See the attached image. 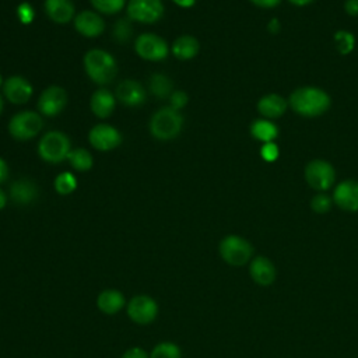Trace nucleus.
Returning <instances> with one entry per match:
<instances>
[{"instance_id": "f257e3e1", "label": "nucleus", "mask_w": 358, "mask_h": 358, "mask_svg": "<svg viewBox=\"0 0 358 358\" xmlns=\"http://www.w3.org/2000/svg\"><path fill=\"white\" fill-rule=\"evenodd\" d=\"M84 71L99 87L112 83L117 74V63L112 53L101 48H92L83 57Z\"/></svg>"}, {"instance_id": "f03ea898", "label": "nucleus", "mask_w": 358, "mask_h": 358, "mask_svg": "<svg viewBox=\"0 0 358 358\" xmlns=\"http://www.w3.org/2000/svg\"><path fill=\"white\" fill-rule=\"evenodd\" d=\"M289 105L296 113L306 117H313L329 109L330 98L320 88L302 87L291 94Z\"/></svg>"}, {"instance_id": "7ed1b4c3", "label": "nucleus", "mask_w": 358, "mask_h": 358, "mask_svg": "<svg viewBox=\"0 0 358 358\" xmlns=\"http://www.w3.org/2000/svg\"><path fill=\"white\" fill-rule=\"evenodd\" d=\"M183 122L185 119L182 112L168 105L159 108L152 113L148 123V129L155 140L171 141L180 134Z\"/></svg>"}, {"instance_id": "20e7f679", "label": "nucleus", "mask_w": 358, "mask_h": 358, "mask_svg": "<svg viewBox=\"0 0 358 358\" xmlns=\"http://www.w3.org/2000/svg\"><path fill=\"white\" fill-rule=\"evenodd\" d=\"M36 150L42 161L56 165L67 159L71 151V141L66 133L49 130L39 138Z\"/></svg>"}, {"instance_id": "39448f33", "label": "nucleus", "mask_w": 358, "mask_h": 358, "mask_svg": "<svg viewBox=\"0 0 358 358\" xmlns=\"http://www.w3.org/2000/svg\"><path fill=\"white\" fill-rule=\"evenodd\" d=\"M43 127V117L36 110H20L8 120V133L17 141L35 138Z\"/></svg>"}, {"instance_id": "423d86ee", "label": "nucleus", "mask_w": 358, "mask_h": 358, "mask_svg": "<svg viewBox=\"0 0 358 358\" xmlns=\"http://www.w3.org/2000/svg\"><path fill=\"white\" fill-rule=\"evenodd\" d=\"M134 52L143 60L162 62L168 57L171 48L162 36L154 32H143L134 41Z\"/></svg>"}, {"instance_id": "0eeeda50", "label": "nucleus", "mask_w": 358, "mask_h": 358, "mask_svg": "<svg viewBox=\"0 0 358 358\" xmlns=\"http://www.w3.org/2000/svg\"><path fill=\"white\" fill-rule=\"evenodd\" d=\"M162 0H129L126 14L130 21L140 24H154L164 17Z\"/></svg>"}, {"instance_id": "6e6552de", "label": "nucleus", "mask_w": 358, "mask_h": 358, "mask_svg": "<svg viewBox=\"0 0 358 358\" xmlns=\"http://www.w3.org/2000/svg\"><path fill=\"white\" fill-rule=\"evenodd\" d=\"M220 255L231 266H242L245 264L253 253L252 245L238 236V235H228L220 242Z\"/></svg>"}, {"instance_id": "1a4fd4ad", "label": "nucleus", "mask_w": 358, "mask_h": 358, "mask_svg": "<svg viewBox=\"0 0 358 358\" xmlns=\"http://www.w3.org/2000/svg\"><path fill=\"white\" fill-rule=\"evenodd\" d=\"M88 141L94 150L108 152L120 145L122 133L109 123H96L88 131Z\"/></svg>"}, {"instance_id": "9d476101", "label": "nucleus", "mask_w": 358, "mask_h": 358, "mask_svg": "<svg viewBox=\"0 0 358 358\" xmlns=\"http://www.w3.org/2000/svg\"><path fill=\"white\" fill-rule=\"evenodd\" d=\"M38 112L46 117L60 115L67 105V92L60 85L46 87L38 98Z\"/></svg>"}, {"instance_id": "9b49d317", "label": "nucleus", "mask_w": 358, "mask_h": 358, "mask_svg": "<svg viewBox=\"0 0 358 358\" xmlns=\"http://www.w3.org/2000/svg\"><path fill=\"white\" fill-rule=\"evenodd\" d=\"M305 178L310 187L316 190H327L334 183L336 172L329 162L315 159L306 165Z\"/></svg>"}, {"instance_id": "f8f14e48", "label": "nucleus", "mask_w": 358, "mask_h": 358, "mask_svg": "<svg viewBox=\"0 0 358 358\" xmlns=\"http://www.w3.org/2000/svg\"><path fill=\"white\" fill-rule=\"evenodd\" d=\"M1 94L4 99L14 105H24L27 103L34 95V87L22 76H10L4 80Z\"/></svg>"}, {"instance_id": "ddd939ff", "label": "nucleus", "mask_w": 358, "mask_h": 358, "mask_svg": "<svg viewBox=\"0 0 358 358\" xmlns=\"http://www.w3.org/2000/svg\"><path fill=\"white\" fill-rule=\"evenodd\" d=\"M158 315L157 302L147 295H137L127 305V316L137 324H148Z\"/></svg>"}, {"instance_id": "4468645a", "label": "nucleus", "mask_w": 358, "mask_h": 358, "mask_svg": "<svg viewBox=\"0 0 358 358\" xmlns=\"http://www.w3.org/2000/svg\"><path fill=\"white\" fill-rule=\"evenodd\" d=\"M115 96L124 106L138 108L144 105L147 99V91L137 80L126 78L116 85Z\"/></svg>"}, {"instance_id": "2eb2a0df", "label": "nucleus", "mask_w": 358, "mask_h": 358, "mask_svg": "<svg viewBox=\"0 0 358 358\" xmlns=\"http://www.w3.org/2000/svg\"><path fill=\"white\" fill-rule=\"evenodd\" d=\"M73 24L74 29L85 38H96L105 31L103 17L92 10H84L76 14Z\"/></svg>"}, {"instance_id": "dca6fc26", "label": "nucleus", "mask_w": 358, "mask_h": 358, "mask_svg": "<svg viewBox=\"0 0 358 358\" xmlns=\"http://www.w3.org/2000/svg\"><path fill=\"white\" fill-rule=\"evenodd\" d=\"M116 101L117 99L115 96V92H112L105 87H99L91 95V99H90L91 112L98 119H106L113 113L116 108Z\"/></svg>"}, {"instance_id": "f3484780", "label": "nucleus", "mask_w": 358, "mask_h": 358, "mask_svg": "<svg viewBox=\"0 0 358 358\" xmlns=\"http://www.w3.org/2000/svg\"><path fill=\"white\" fill-rule=\"evenodd\" d=\"M43 10L46 17L56 24H67L76 17L73 0H45Z\"/></svg>"}, {"instance_id": "a211bd4d", "label": "nucleus", "mask_w": 358, "mask_h": 358, "mask_svg": "<svg viewBox=\"0 0 358 358\" xmlns=\"http://www.w3.org/2000/svg\"><path fill=\"white\" fill-rule=\"evenodd\" d=\"M38 193L39 192H38L36 183L28 178H20L14 180L8 190L10 199L20 206H27L35 201L38 197Z\"/></svg>"}, {"instance_id": "6ab92c4d", "label": "nucleus", "mask_w": 358, "mask_h": 358, "mask_svg": "<svg viewBox=\"0 0 358 358\" xmlns=\"http://www.w3.org/2000/svg\"><path fill=\"white\" fill-rule=\"evenodd\" d=\"M336 204L347 211L358 210V182L357 180H344L337 185L334 190Z\"/></svg>"}, {"instance_id": "aec40b11", "label": "nucleus", "mask_w": 358, "mask_h": 358, "mask_svg": "<svg viewBox=\"0 0 358 358\" xmlns=\"http://www.w3.org/2000/svg\"><path fill=\"white\" fill-rule=\"evenodd\" d=\"M200 50V43L193 35H180L178 36L172 46H171V53L178 59V60H190L193 59Z\"/></svg>"}, {"instance_id": "412c9836", "label": "nucleus", "mask_w": 358, "mask_h": 358, "mask_svg": "<svg viewBox=\"0 0 358 358\" xmlns=\"http://www.w3.org/2000/svg\"><path fill=\"white\" fill-rule=\"evenodd\" d=\"M250 277L260 285H268L275 278V268L273 263L264 256H257L250 263Z\"/></svg>"}, {"instance_id": "4be33fe9", "label": "nucleus", "mask_w": 358, "mask_h": 358, "mask_svg": "<svg viewBox=\"0 0 358 358\" xmlns=\"http://www.w3.org/2000/svg\"><path fill=\"white\" fill-rule=\"evenodd\" d=\"M124 296L117 289H103L96 298V306L106 315H115L124 306Z\"/></svg>"}, {"instance_id": "5701e85b", "label": "nucleus", "mask_w": 358, "mask_h": 358, "mask_svg": "<svg viewBox=\"0 0 358 358\" xmlns=\"http://www.w3.org/2000/svg\"><path fill=\"white\" fill-rule=\"evenodd\" d=\"M257 109L264 117H278L285 112L287 102L277 94H268L259 101Z\"/></svg>"}, {"instance_id": "b1692460", "label": "nucleus", "mask_w": 358, "mask_h": 358, "mask_svg": "<svg viewBox=\"0 0 358 358\" xmlns=\"http://www.w3.org/2000/svg\"><path fill=\"white\" fill-rule=\"evenodd\" d=\"M148 88L150 92L155 96V98H169V95L173 92V83L172 80L164 74V73H154L150 78H148Z\"/></svg>"}, {"instance_id": "393cba45", "label": "nucleus", "mask_w": 358, "mask_h": 358, "mask_svg": "<svg viewBox=\"0 0 358 358\" xmlns=\"http://www.w3.org/2000/svg\"><path fill=\"white\" fill-rule=\"evenodd\" d=\"M67 161H69L70 166L78 172H87L94 165L92 154L87 148H83V147L71 148V151L67 157Z\"/></svg>"}, {"instance_id": "a878e982", "label": "nucleus", "mask_w": 358, "mask_h": 358, "mask_svg": "<svg viewBox=\"0 0 358 358\" xmlns=\"http://www.w3.org/2000/svg\"><path fill=\"white\" fill-rule=\"evenodd\" d=\"M250 133L256 140H260L264 143H271L277 137L278 130L274 123L264 120V119H259L252 123Z\"/></svg>"}, {"instance_id": "bb28decb", "label": "nucleus", "mask_w": 358, "mask_h": 358, "mask_svg": "<svg viewBox=\"0 0 358 358\" xmlns=\"http://www.w3.org/2000/svg\"><path fill=\"white\" fill-rule=\"evenodd\" d=\"M77 178L74 173L69 172V171H64V172H60L55 180H53V186H55V190L57 194L60 196H69L76 189H77Z\"/></svg>"}, {"instance_id": "cd10ccee", "label": "nucleus", "mask_w": 358, "mask_h": 358, "mask_svg": "<svg viewBox=\"0 0 358 358\" xmlns=\"http://www.w3.org/2000/svg\"><path fill=\"white\" fill-rule=\"evenodd\" d=\"M90 3L96 13L106 15L117 14L127 6V0H90Z\"/></svg>"}, {"instance_id": "c85d7f7f", "label": "nucleus", "mask_w": 358, "mask_h": 358, "mask_svg": "<svg viewBox=\"0 0 358 358\" xmlns=\"http://www.w3.org/2000/svg\"><path fill=\"white\" fill-rule=\"evenodd\" d=\"M133 35V27H131V21L126 17V18H119L115 24H113V29H112V36L117 43H126Z\"/></svg>"}, {"instance_id": "c756f323", "label": "nucleus", "mask_w": 358, "mask_h": 358, "mask_svg": "<svg viewBox=\"0 0 358 358\" xmlns=\"http://www.w3.org/2000/svg\"><path fill=\"white\" fill-rule=\"evenodd\" d=\"M150 358H182V352L176 344L165 341L152 348Z\"/></svg>"}, {"instance_id": "7c9ffc66", "label": "nucleus", "mask_w": 358, "mask_h": 358, "mask_svg": "<svg viewBox=\"0 0 358 358\" xmlns=\"http://www.w3.org/2000/svg\"><path fill=\"white\" fill-rule=\"evenodd\" d=\"M15 15L22 25H29L35 20V8L28 1H21L15 8Z\"/></svg>"}, {"instance_id": "2f4dec72", "label": "nucleus", "mask_w": 358, "mask_h": 358, "mask_svg": "<svg viewBox=\"0 0 358 358\" xmlns=\"http://www.w3.org/2000/svg\"><path fill=\"white\" fill-rule=\"evenodd\" d=\"M334 42H336V46H337L338 52L343 53V55L350 53L354 48V36L350 32H345V31L336 32Z\"/></svg>"}, {"instance_id": "473e14b6", "label": "nucleus", "mask_w": 358, "mask_h": 358, "mask_svg": "<svg viewBox=\"0 0 358 358\" xmlns=\"http://www.w3.org/2000/svg\"><path fill=\"white\" fill-rule=\"evenodd\" d=\"M168 101H169V106L171 108H173L176 110H182L187 105L189 96L182 90H173V92L169 95Z\"/></svg>"}, {"instance_id": "72a5a7b5", "label": "nucleus", "mask_w": 358, "mask_h": 358, "mask_svg": "<svg viewBox=\"0 0 358 358\" xmlns=\"http://www.w3.org/2000/svg\"><path fill=\"white\" fill-rule=\"evenodd\" d=\"M310 207L313 208V211H316L319 214L327 213L331 207V200L326 194H316L310 201Z\"/></svg>"}, {"instance_id": "f704fd0d", "label": "nucleus", "mask_w": 358, "mask_h": 358, "mask_svg": "<svg viewBox=\"0 0 358 358\" xmlns=\"http://www.w3.org/2000/svg\"><path fill=\"white\" fill-rule=\"evenodd\" d=\"M262 157L263 159L271 162L278 157V147L271 141V143H264L262 147Z\"/></svg>"}, {"instance_id": "c9c22d12", "label": "nucleus", "mask_w": 358, "mask_h": 358, "mask_svg": "<svg viewBox=\"0 0 358 358\" xmlns=\"http://www.w3.org/2000/svg\"><path fill=\"white\" fill-rule=\"evenodd\" d=\"M122 358H150V357H148V354H147L143 348H140V347H131V348H129V350L123 354Z\"/></svg>"}, {"instance_id": "e433bc0d", "label": "nucleus", "mask_w": 358, "mask_h": 358, "mask_svg": "<svg viewBox=\"0 0 358 358\" xmlns=\"http://www.w3.org/2000/svg\"><path fill=\"white\" fill-rule=\"evenodd\" d=\"M344 8L350 15H358V0H347Z\"/></svg>"}, {"instance_id": "4c0bfd02", "label": "nucleus", "mask_w": 358, "mask_h": 358, "mask_svg": "<svg viewBox=\"0 0 358 358\" xmlns=\"http://www.w3.org/2000/svg\"><path fill=\"white\" fill-rule=\"evenodd\" d=\"M8 178V165L7 162L0 157V185L4 183Z\"/></svg>"}, {"instance_id": "58836bf2", "label": "nucleus", "mask_w": 358, "mask_h": 358, "mask_svg": "<svg viewBox=\"0 0 358 358\" xmlns=\"http://www.w3.org/2000/svg\"><path fill=\"white\" fill-rule=\"evenodd\" d=\"M253 4L259 6V7H264V8H271V7H275L280 0H250Z\"/></svg>"}, {"instance_id": "ea45409f", "label": "nucleus", "mask_w": 358, "mask_h": 358, "mask_svg": "<svg viewBox=\"0 0 358 358\" xmlns=\"http://www.w3.org/2000/svg\"><path fill=\"white\" fill-rule=\"evenodd\" d=\"M180 8H192L196 4V0H172Z\"/></svg>"}, {"instance_id": "a19ab883", "label": "nucleus", "mask_w": 358, "mask_h": 358, "mask_svg": "<svg viewBox=\"0 0 358 358\" xmlns=\"http://www.w3.org/2000/svg\"><path fill=\"white\" fill-rule=\"evenodd\" d=\"M6 203H7V196H6L4 190L0 189V210H3L6 207Z\"/></svg>"}, {"instance_id": "79ce46f5", "label": "nucleus", "mask_w": 358, "mask_h": 358, "mask_svg": "<svg viewBox=\"0 0 358 358\" xmlns=\"http://www.w3.org/2000/svg\"><path fill=\"white\" fill-rule=\"evenodd\" d=\"M268 28H270V31H271V32H277V31H278V28H280L278 21H277V20H273V21L268 24Z\"/></svg>"}, {"instance_id": "37998d69", "label": "nucleus", "mask_w": 358, "mask_h": 358, "mask_svg": "<svg viewBox=\"0 0 358 358\" xmlns=\"http://www.w3.org/2000/svg\"><path fill=\"white\" fill-rule=\"evenodd\" d=\"M291 3H294V4H296V6H305V4H308L309 1H312V0H289Z\"/></svg>"}, {"instance_id": "c03bdc74", "label": "nucleus", "mask_w": 358, "mask_h": 358, "mask_svg": "<svg viewBox=\"0 0 358 358\" xmlns=\"http://www.w3.org/2000/svg\"><path fill=\"white\" fill-rule=\"evenodd\" d=\"M3 109H4V96H3V94L0 92V115H1Z\"/></svg>"}, {"instance_id": "a18cd8bd", "label": "nucleus", "mask_w": 358, "mask_h": 358, "mask_svg": "<svg viewBox=\"0 0 358 358\" xmlns=\"http://www.w3.org/2000/svg\"><path fill=\"white\" fill-rule=\"evenodd\" d=\"M3 84H4V77H3L1 73H0V90L3 88Z\"/></svg>"}]
</instances>
